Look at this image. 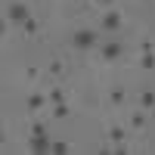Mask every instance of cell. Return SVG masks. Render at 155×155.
<instances>
[{
    "instance_id": "obj_1",
    "label": "cell",
    "mask_w": 155,
    "mask_h": 155,
    "mask_svg": "<svg viewBox=\"0 0 155 155\" xmlns=\"http://www.w3.org/2000/svg\"><path fill=\"white\" fill-rule=\"evenodd\" d=\"M71 47H74V50H93V47H96V31L78 28V31L71 34Z\"/></svg>"
},
{
    "instance_id": "obj_2",
    "label": "cell",
    "mask_w": 155,
    "mask_h": 155,
    "mask_svg": "<svg viewBox=\"0 0 155 155\" xmlns=\"http://www.w3.org/2000/svg\"><path fill=\"white\" fill-rule=\"evenodd\" d=\"M28 16H31V9H28V3H25V0H12V3L6 6V19H9L12 25H22Z\"/></svg>"
},
{
    "instance_id": "obj_3",
    "label": "cell",
    "mask_w": 155,
    "mask_h": 155,
    "mask_svg": "<svg viewBox=\"0 0 155 155\" xmlns=\"http://www.w3.org/2000/svg\"><path fill=\"white\" fill-rule=\"evenodd\" d=\"M50 146H53V140L47 134H28V152L44 155V152H50Z\"/></svg>"
},
{
    "instance_id": "obj_4",
    "label": "cell",
    "mask_w": 155,
    "mask_h": 155,
    "mask_svg": "<svg viewBox=\"0 0 155 155\" xmlns=\"http://www.w3.org/2000/svg\"><path fill=\"white\" fill-rule=\"evenodd\" d=\"M99 25H102V31L115 34V31L124 25V16H121V12H115V9H106V12H102V19H99Z\"/></svg>"
},
{
    "instance_id": "obj_5",
    "label": "cell",
    "mask_w": 155,
    "mask_h": 155,
    "mask_svg": "<svg viewBox=\"0 0 155 155\" xmlns=\"http://www.w3.org/2000/svg\"><path fill=\"white\" fill-rule=\"evenodd\" d=\"M121 53H124V44H118V41H106V44L99 47V56L106 59V62H115Z\"/></svg>"
},
{
    "instance_id": "obj_6",
    "label": "cell",
    "mask_w": 155,
    "mask_h": 155,
    "mask_svg": "<svg viewBox=\"0 0 155 155\" xmlns=\"http://www.w3.org/2000/svg\"><path fill=\"white\" fill-rule=\"evenodd\" d=\"M106 137H109V143H127V127L109 124V127H106Z\"/></svg>"
},
{
    "instance_id": "obj_7",
    "label": "cell",
    "mask_w": 155,
    "mask_h": 155,
    "mask_svg": "<svg viewBox=\"0 0 155 155\" xmlns=\"http://www.w3.org/2000/svg\"><path fill=\"white\" fill-rule=\"evenodd\" d=\"M106 99H109V106L118 109V106H124V102H127V90H124V87H112Z\"/></svg>"
},
{
    "instance_id": "obj_8",
    "label": "cell",
    "mask_w": 155,
    "mask_h": 155,
    "mask_svg": "<svg viewBox=\"0 0 155 155\" xmlns=\"http://www.w3.org/2000/svg\"><path fill=\"white\" fill-rule=\"evenodd\" d=\"M47 74L50 78H65V62H62L59 56H53V59L47 62Z\"/></svg>"
},
{
    "instance_id": "obj_9",
    "label": "cell",
    "mask_w": 155,
    "mask_h": 155,
    "mask_svg": "<svg viewBox=\"0 0 155 155\" xmlns=\"http://www.w3.org/2000/svg\"><path fill=\"white\" fill-rule=\"evenodd\" d=\"M50 115H53V121H65V118H71V106L68 102H56L50 109Z\"/></svg>"
},
{
    "instance_id": "obj_10",
    "label": "cell",
    "mask_w": 155,
    "mask_h": 155,
    "mask_svg": "<svg viewBox=\"0 0 155 155\" xmlns=\"http://www.w3.org/2000/svg\"><path fill=\"white\" fill-rule=\"evenodd\" d=\"M37 31H41V19L28 16V19L22 22V34H25V37H37Z\"/></svg>"
},
{
    "instance_id": "obj_11",
    "label": "cell",
    "mask_w": 155,
    "mask_h": 155,
    "mask_svg": "<svg viewBox=\"0 0 155 155\" xmlns=\"http://www.w3.org/2000/svg\"><path fill=\"white\" fill-rule=\"evenodd\" d=\"M44 102H50V99H47V93H28L25 106H28V112H37V109H44Z\"/></svg>"
},
{
    "instance_id": "obj_12",
    "label": "cell",
    "mask_w": 155,
    "mask_h": 155,
    "mask_svg": "<svg viewBox=\"0 0 155 155\" xmlns=\"http://www.w3.org/2000/svg\"><path fill=\"white\" fill-rule=\"evenodd\" d=\"M47 99H50V106H56V102H68V96H65V90H62L59 84H53L47 90Z\"/></svg>"
},
{
    "instance_id": "obj_13",
    "label": "cell",
    "mask_w": 155,
    "mask_h": 155,
    "mask_svg": "<svg viewBox=\"0 0 155 155\" xmlns=\"http://www.w3.org/2000/svg\"><path fill=\"white\" fill-rule=\"evenodd\" d=\"M140 109H146V112H152L155 109V90H140Z\"/></svg>"
},
{
    "instance_id": "obj_14",
    "label": "cell",
    "mask_w": 155,
    "mask_h": 155,
    "mask_svg": "<svg viewBox=\"0 0 155 155\" xmlns=\"http://www.w3.org/2000/svg\"><path fill=\"white\" fill-rule=\"evenodd\" d=\"M134 127V130H143L146 127V109H137V112H130V121H127Z\"/></svg>"
},
{
    "instance_id": "obj_15",
    "label": "cell",
    "mask_w": 155,
    "mask_h": 155,
    "mask_svg": "<svg viewBox=\"0 0 155 155\" xmlns=\"http://www.w3.org/2000/svg\"><path fill=\"white\" fill-rule=\"evenodd\" d=\"M140 68H143V71H152V68H155V53H140Z\"/></svg>"
},
{
    "instance_id": "obj_16",
    "label": "cell",
    "mask_w": 155,
    "mask_h": 155,
    "mask_svg": "<svg viewBox=\"0 0 155 155\" xmlns=\"http://www.w3.org/2000/svg\"><path fill=\"white\" fill-rule=\"evenodd\" d=\"M50 152H56V155H65V152H71V143H65V140H53Z\"/></svg>"
},
{
    "instance_id": "obj_17",
    "label": "cell",
    "mask_w": 155,
    "mask_h": 155,
    "mask_svg": "<svg viewBox=\"0 0 155 155\" xmlns=\"http://www.w3.org/2000/svg\"><path fill=\"white\" fill-rule=\"evenodd\" d=\"M137 50H140V53H155V41H152V37H143Z\"/></svg>"
},
{
    "instance_id": "obj_18",
    "label": "cell",
    "mask_w": 155,
    "mask_h": 155,
    "mask_svg": "<svg viewBox=\"0 0 155 155\" xmlns=\"http://www.w3.org/2000/svg\"><path fill=\"white\" fill-rule=\"evenodd\" d=\"M25 78H31V81H34V78H41V68H37V65H28V68H25Z\"/></svg>"
},
{
    "instance_id": "obj_19",
    "label": "cell",
    "mask_w": 155,
    "mask_h": 155,
    "mask_svg": "<svg viewBox=\"0 0 155 155\" xmlns=\"http://www.w3.org/2000/svg\"><path fill=\"white\" fill-rule=\"evenodd\" d=\"M31 134H47V127H44V121H31Z\"/></svg>"
},
{
    "instance_id": "obj_20",
    "label": "cell",
    "mask_w": 155,
    "mask_h": 155,
    "mask_svg": "<svg viewBox=\"0 0 155 155\" xmlns=\"http://www.w3.org/2000/svg\"><path fill=\"white\" fill-rule=\"evenodd\" d=\"M93 3H99V6H106V9H109V6L115 3V0H93Z\"/></svg>"
},
{
    "instance_id": "obj_21",
    "label": "cell",
    "mask_w": 155,
    "mask_h": 155,
    "mask_svg": "<svg viewBox=\"0 0 155 155\" xmlns=\"http://www.w3.org/2000/svg\"><path fill=\"white\" fill-rule=\"evenodd\" d=\"M84 3H93V0H84Z\"/></svg>"
},
{
    "instance_id": "obj_22",
    "label": "cell",
    "mask_w": 155,
    "mask_h": 155,
    "mask_svg": "<svg viewBox=\"0 0 155 155\" xmlns=\"http://www.w3.org/2000/svg\"><path fill=\"white\" fill-rule=\"evenodd\" d=\"M152 118H155V109H152Z\"/></svg>"
}]
</instances>
